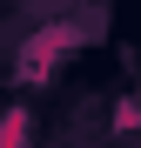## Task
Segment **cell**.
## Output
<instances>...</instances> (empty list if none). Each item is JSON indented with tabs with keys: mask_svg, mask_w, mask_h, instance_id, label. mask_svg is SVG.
Returning a JSON list of instances; mask_svg holds the SVG:
<instances>
[{
	"mask_svg": "<svg viewBox=\"0 0 141 148\" xmlns=\"http://www.w3.org/2000/svg\"><path fill=\"white\" fill-rule=\"evenodd\" d=\"M20 128H27L20 114H7V121H0V148H27V141H20Z\"/></svg>",
	"mask_w": 141,
	"mask_h": 148,
	"instance_id": "7a4b0ae2",
	"label": "cell"
},
{
	"mask_svg": "<svg viewBox=\"0 0 141 148\" xmlns=\"http://www.w3.org/2000/svg\"><path fill=\"white\" fill-rule=\"evenodd\" d=\"M74 40H81V27H54V34L27 40V54H20V67H27V81H40V74H47V61H54L61 47H74Z\"/></svg>",
	"mask_w": 141,
	"mask_h": 148,
	"instance_id": "6da1fadb",
	"label": "cell"
}]
</instances>
